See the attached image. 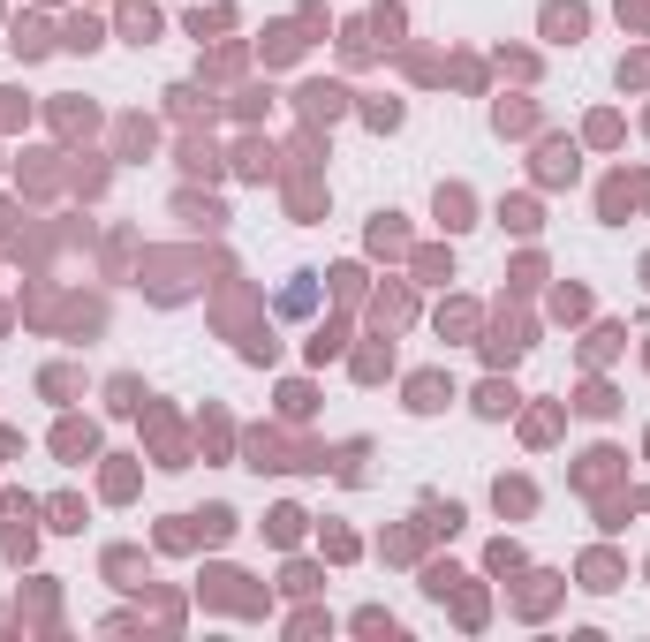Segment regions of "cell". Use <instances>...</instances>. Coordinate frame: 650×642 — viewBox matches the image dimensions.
Returning <instances> with one entry per match:
<instances>
[{
    "mask_svg": "<svg viewBox=\"0 0 650 642\" xmlns=\"http://www.w3.org/2000/svg\"><path fill=\"white\" fill-rule=\"evenodd\" d=\"M545 174H552V182H560V174H575V152H567V144H545Z\"/></svg>",
    "mask_w": 650,
    "mask_h": 642,
    "instance_id": "obj_6",
    "label": "cell"
},
{
    "mask_svg": "<svg viewBox=\"0 0 650 642\" xmlns=\"http://www.w3.org/2000/svg\"><path fill=\"white\" fill-rule=\"evenodd\" d=\"M477 408H484V416H507V408H514V386H484Z\"/></svg>",
    "mask_w": 650,
    "mask_h": 642,
    "instance_id": "obj_5",
    "label": "cell"
},
{
    "mask_svg": "<svg viewBox=\"0 0 650 642\" xmlns=\"http://www.w3.org/2000/svg\"><path fill=\"white\" fill-rule=\"evenodd\" d=\"M310 303H318V288H310V272H295L288 288H280V310L295 318V310H310Z\"/></svg>",
    "mask_w": 650,
    "mask_h": 642,
    "instance_id": "obj_2",
    "label": "cell"
},
{
    "mask_svg": "<svg viewBox=\"0 0 650 642\" xmlns=\"http://www.w3.org/2000/svg\"><path fill=\"white\" fill-rule=\"evenodd\" d=\"M341 99H348V91H333V84H310V91H303L310 114H341Z\"/></svg>",
    "mask_w": 650,
    "mask_h": 642,
    "instance_id": "obj_4",
    "label": "cell"
},
{
    "mask_svg": "<svg viewBox=\"0 0 650 642\" xmlns=\"http://www.w3.org/2000/svg\"><path fill=\"white\" fill-rule=\"evenodd\" d=\"M545 31L552 38H582V8L567 0V8H545Z\"/></svg>",
    "mask_w": 650,
    "mask_h": 642,
    "instance_id": "obj_3",
    "label": "cell"
},
{
    "mask_svg": "<svg viewBox=\"0 0 650 642\" xmlns=\"http://www.w3.org/2000/svg\"><path fill=\"white\" fill-rule=\"evenodd\" d=\"M446 401H454V386H446V378H416V386H409V408H416V416H431V408H446Z\"/></svg>",
    "mask_w": 650,
    "mask_h": 642,
    "instance_id": "obj_1",
    "label": "cell"
}]
</instances>
